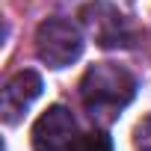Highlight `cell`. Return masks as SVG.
I'll list each match as a JSON object with an SVG mask.
<instances>
[{"instance_id": "obj_6", "label": "cell", "mask_w": 151, "mask_h": 151, "mask_svg": "<svg viewBox=\"0 0 151 151\" xmlns=\"http://www.w3.org/2000/svg\"><path fill=\"white\" fill-rule=\"evenodd\" d=\"M71 151H113V142L104 130H89V133H80L77 145Z\"/></svg>"}, {"instance_id": "obj_2", "label": "cell", "mask_w": 151, "mask_h": 151, "mask_svg": "<svg viewBox=\"0 0 151 151\" xmlns=\"http://www.w3.org/2000/svg\"><path fill=\"white\" fill-rule=\"evenodd\" d=\"M36 53L47 68H65L83 53V33L68 18H47L36 30Z\"/></svg>"}, {"instance_id": "obj_1", "label": "cell", "mask_w": 151, "mask_h": 151, "mask_svg": "<svg viewBox=\"0 0 151 151\" xmlns=\"http://www.w3.org/2000/svg\"><path fill=\"white\" fill-rule=\"evenodd\" d=\"M136 77L119 62H95L80 77V101L89 119L98 124H113L119 113L133 101Z\"/></svg>"}, {"instance_id": "obj_4", "label": "cell", "mask_w": 151, "mask_h": 151, "mask_svg": "<svg viewBox=\"0 0 151 151\" xmlns=\"http://www.w3.org/2000/svg\"><path fill=\"white\" fill-rule=\"evenodd\" d=\"M39 95H42L39 71H30V68L15 71L12 77L3 83V92H0V119H3L6 124H18Z\"/></svg>"}, {"instance_id": "obj_5", "label": "cell", "mask_w": 151, "mask_h": 151, "mask_svg": "<svg viewBox=\"0 0 151 151\" xmlns=\"http://www.w3.org/2000/svg\"><path fill=\"white\" fill-rule=\"evenodd\" d=\"M86 24L95 33L98 45L104 47H116V45H130V33H127V21L110 9V6H89L86 9Z\"/></svg>"}, {"instance_id": "obj_3", "label": "cell", "mask_w": 151, "mask_h": 151, "mask_svg": "<svg viewBox=\"0 0 151 151\" xmlns=\"http://www.w3.org/2000/svg\"><path fill=\"white\" fill-rule=\"evenodd\" d=\"M80 139V127L74 113L62 104H50L33 124L30 142L33 151H71Z\"/></svg>"}, {"instance_id": "obj_7", "label": "cell", "mask_w": 151, "mask_h": 151, "mask_svg": "<svg viewBox=\"0 0 151 151\" xmlns=\"http://www.w3.org/2000/svg\"><path fill=\"white\" fill-rule=\"evenodd\" d=\"M133 148L136 151H151V116H145L133 127Z\"/></svg>"}]
</instances>
